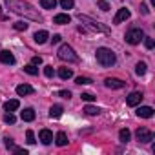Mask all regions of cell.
Returning <instances> with one entry per match:
<instances>
[{
	"label": "cell",
	"instance_id": "obj_1",
	"mask_svg": "<svg viewBox=\"0 0 155 155\" xmlns=\"http://www.w3.org/2000/svg\"><path fill=\"white\" fill-rule=\"evenodd\" d=\"M4 2L8 4V8L17 13V15H22L26 18H31V20H40V13L28 2H24V0H4Z\"/></svg>",
	"mask_w": 155,
	"mask_h": 155
},
{
	"label": "cell",
	"instance_id": "obj_2",
	"mask_svg": "<svg viewBox=\"0 0 155 155\" xmlns=\"http://www.w3.org/2000/svg\"><path fill=\"white\" fill-rule=\"evenodd\" d=\"M95 57H97V62L101 66H104V68H110V66H113L117 62L115 53L111 49H108V48H99L97 53H95Z\"/></svg>",
	"mask_w": 155,
	"mask_h": 155
},
{
	"label": "cell",
	"instance_id": "obj_3",
	"mask_svg": "<svg viewBox=\"0 0 155 155\" xmlns=\"http://www.w3.org/2000/svg\"><path fill=\"white\" fill-rule=\"evenodd\" d=\"M57 55H58L60 60H66V62H79V55H77V53L73 51V48L68 46V44H62V46L58 48Z\"/></svg>",
	"mask_w": 155,
	"mask_h": 155
},
{
	"label": "cell",
	"instance_id": "obj_4",
	"mask_svg": "<svg viewBox=\"0 0 155 155\" xmlns=\"http://www.w3.org/2000/svg\"><path fill=\"white\" fill-rule=\"evenodd\" d=\"M126 42L128 44H131V46H137V44H140V40L144 38V31L140 29V28H131L130 31H126Z\"/></svg>",
	"mask_w": 155,
	"mask_h": 155
},
{
	"label": "cell",
	"instance_id": "obj_5",
	"mask_svg": "<svg viewBox=\"0 0 155 155\" xmlns=\"http://www.w3.org/2000/svg\"><path fill=\"white\" fill-rule=\"evenodd\" d=\"M79 20H81V22H86V26H88L90 31H93V33H110L108 28H104L102 24H99V22H95V20H91V18H88V17H84V15H79Z\"/></svg>",
	"mask_w": 155,
	"mask_h": 155
},
{
	"label": "cell",
	"instance_id": "obj_6",
	"mask_svg": "<svg viewBox=\"0 0 155 155\" xmlns=\"http://www.w3.org/2000/svg\"><path fill=\"white\" fill-rule=\"evenodd\" d=\"M135 135H137V140L139 142H150V140H153V133L148 128H139L135 131Z\"/></svg>",
	"mask_w": 155,
	"mask_h": 155
},
{
	"label": "cell",
	"instance_id": "obj_7",
	"mask_svg": "<svg viewBox=\"0 0 155 155\" xmlns=\"http://www.w3.org/2000/svg\"><path fill=\"white\" fill-rule=\"evenodd\" d=\"M140 101H142V93L140 91H133V93H130L126 97V104L128 106H137V104H140Z\"/></svg>",
	"mask_w": 155,
	"mask_h": 155
},
{
	"label": "cell",
	"instance_id": "obj_8",
	"mask_svg": "<svg viewBox=\"0 0 155 155\" xmlns=\"http://www.w3.org/2000/svg\"><path fill=\"white\" fill-rule=\"evenodd\" d=\"M128 18H130V11H128L126 8H122V9L117 11V15H115V18H113V24H120V22H124V20H128Z\"/></svg>",
	"mask_w": 155,
	"mask_h": 155
},
{
	"label": "cell",
	"instance_id": "obj_9",
	"mask_svg": "<svg viewBox=\"0 0 155 155\" xmlns=\"http://www.w3.org/2000/svg\"><path fill=\"white\" fill-rule=\"evenodd\" d=\"M0 62L2 64H15V55L11 51H8V49L0 51Z\"/></svg>",
	"mask_w": 155,
	"mask_h": 155
},
{
	"label": "cell",
	"instance_id": "obj_10",
	"mask_svg": "<svg viewBox=\"0 0 155 155\" xmlns=\"http://www.w3.org/2000/svg\"><path fill=\"white\" fill-rule=\"evenodd\" d=\"M104 84H106V88H111V90H120V88H124V82H122L120 79H106Z\"/></svg>",
	"mask_w": 155,
	"mask_h": 155
},
{
	"label": "cell",
	"instance_id": "obj_11",
	"mask_svg": "<svg viewBox=\"0 0 155 155\" xmlns=\"http://www.w3.org/2000/svg\"><path fill=\"white\" fill-rule=\"evenodd\" d=\"M38 139H40L42 144H51V142H53V133H51L49 130H40Z\"/></svg>",
	"mask_w": 155,
	"mask_h": 155
},
{
	"label": "cell",
	"instance_id": "obj_12",
	"mask_svg": "<svg viewBox=\"0 0 155 155\" xmlns=\"http://www.w3.org/2000/svg\"><path fill=\"white\" fill-rule=\"evenodd\" d=\"M137 115L142 117V119H150V117H153V108H150V106H140V108L137 110Z\"/></svg>",
	"mask_w": 155,
	"mask_h": 155
},
{
	"label": "cell",
	"instance_id": "obj_13",
	"mask_svg": "<svg viewBox=\"0 0 155 155\" xmlns=\"http://www.w3.org/2000/svg\"><path fill=\"white\" fill-rule=\"evenodd\" d=\"M35 90H33V86H29V84H20V86H17V93L20 95V97H24V95H31Z\"/></svg>",
	"mask_w": 155,
	"mask_h": 155
},
{
	"label": "cell",
	"instance_id": "obj_14",
	"mask_svg": "<svg viewBox=\"0 0 155 155\" xmlns=\"http://www.w3.org/2000/svg\"><path fill=\"white\" fill-rule=\"evenodd\" d=\"M33 38H35V42H37V44H44V42H48V38H49V33L42 29V31H37Z\"/></svg>",
	"mask_w": 155,
	"mask_h": 155
},
{
	"label": "cell",
	"instance_id": "obj_15",
	"mask_svg": "<svg viewBox=\"0 0 155 155\" xmlns=\"http://www.w3.org/2000/svg\"><path fill=\"white\" fill-rule=\"evenodd\" d=\"M62 111H64V108H62L60 104H55V106L49 108V117H51V119H58V117L62 115Z\"/></svg>",
	"mask_w": 155,
	"mask_h": 155
},
{
	"label": "cell",
	"instance_id": "obj_16",
	"mask_svg": "<svg viewBox=\"0 0 155 155\" xmlns=\"http://www.w3.org/2000/svg\"><path fill=\"white\" fill-rule=\"evenodd\" d=\"M20 117H22V120H26V122L35 120V111H33V108H26V110L20 113Z\"/></svg>",
	"mask_w": 155,
	"mask_h": 155
},
{
	"label": "cell",
	"instance_id": "obj_17",
	"mask_svg": "<svg viewBox=\"0 0 155 155\" xmlns=\"http://www.w3.org/2000/svg\"><path fill=\"white\" fill-rule=\"evenodd\" d=\"M69 20H71V17H69V15H66V13H60V15H55V18H53V24H69Z\"/></svg>",
	"mask_w": 155,
	"mask_h": 155
},
{
	"label": "cell",
	"instance_id": "obj_18",
	"mask_svg": "<svg viewBox=\"0 0 155 155\" xmlns=\"http://www.w3.org/2000/svg\"><path fill=\"white\" fill-rule=\"evenodd\" d=\"M18 106H20V102H18L17 99H11V101H8V102L4 104V110H6V111H15V110H18Z\"/></svg>",
	"mask_w": 155,
	"mask_h": 155
},
{
	"label": "cell",
	"instance_id": "obj_19",
	"mask_svg": "<svg viewBox=\"0 0 155 155\" xmlns=\"http://www.w3.org/2000/svg\"><path fill=\"white\" fill-rule=\"evenodd\" d=\"M58 77H60L62 81H68V79H71V77H73V71L69 68H60L58 69Z\"/></svg>",
	"mask_w": 155,
	"mask_h": 155
},
{
	"label": "cell",
	"instance_id": "obj_20",
	"mask_svg": "<svg viewBox=\"0 0 155 155\" xmlns=\"http://www.w3.org/2000/svg\"><path fill=\"white\" fill-rule=\"evenodd\" d=\"M55 142H57V146H66L68 144V135L64 131H58L57 137H55Z\"/></svg>",
	"mask_w": 155,
	"mask_h": 155
},
{
	"label": "cell",
	"instance_id": "obj_21",
	"mask_svg": "<svg viewBox=\"0 0 155 155\" xmlns=\"http://www.w3.org/2000/svg\"><path fill=\"white\" fill-rule=\"evenodd\" d=\"M40 6H42L44 9H55L57 0H40Z\"/></svg>",
	"mask_w": 155,
	"mask_h": 155
},
{
	"label": "cell",
	"instance_id": "obj_22",
	"mask_svg": "<svg viewBox=\"0 0 155 155\" xmlns=\"http://www.w3.org/2000/svg\"><path fill=\"white\" fill-rule=\"evenodd\" d=\"M130 137H131V133H130V130H128V128H124V130H120V131H119V139H120L122 142H128V140H130Z\"/></svg>",
	"mask_w": 155,
	"mask_h": 155
},
{
	"label": "cell",
	"instance_id": "obj_23",
	"mask_svg": "<svg viewBox=\"0 0 155 155\" xmlns=\"http://www.w3.org/2000/svg\"><path fill=\"white\" fill-rule=\"evenodd\" d=\"M24 71H26L28 75H38V69L35 68V64H28V66H24Z\"/></svg>",
	"mask_w": 155,
	"mask_h": 155
},
{
	"label": "cell",
	"instance_id": "obj_24",
	"mask_svg": "<svg viewBox=\"0 0 155 155\" xmlns=\"http://www.w3.org/2000/svg\"><path fill=\"white\" fill-rule=\"evenodd\" d=\"M75 84H79V86L91 84V79H88V77H77V79H75Z\"/></svg>",
	"mask_w": 155,
	"mask_h": 155
},
{
	"label": "cell",
	"instance_id": "obj_25",
	"mask_svg": "<svg viewBox=\"0 0 155 155\" xmlns=\"http://www.w3.org/2000/svg\"><path fill=\"white\" fill-rule=\"evenodd\" d=\"M84 111H86L88 115H99V111H101V110H99V108H95V106H91V104H88V106L84 108Z\"/></svg>",
	"mask_w": 155,
	"mask_h": 155
},
{
	"label": "cell",
	"instance_id": "obj_26",
	"mask_svg": "<svg viewBox=\"0 0 155 155\" xmlns=\"http://www.w3.org/2000/svg\"><path fill=\"white\" fill-rule=\"evenodd\" d=\"M4 122H6V124H15L17 119H15V115H13L11 111H8V113L4 115Z\"/></svg>",
	"mask_w": 155,
	"mask_h": 155
},
{
	"label": "cell",
	"instance_id": "obj_27",
	"mask_svg": "<svg viewBox=\"0 0 155 155\" xmlns=\"http://www.w3.org/2000/svg\"><path fill=\"white\" fill-rule=\"evenodd\" d=\"M135 73H137V75H144V73H146V64H144V62H139V64L135 66Z\"/></svg>",
	"mask_w": 155,
	"mask_h": 155
},
{
	"label": "cell",
	"instance_id": "obj_28",
	"mask_svg": "<svg viewBox=\"0 0 155 155\" xmlns=\"http://www.w3.org/2000/svg\"><path fill=\"white\" fill-rule=\"evenodd\" d=\"M73 0H60V6H62V9H71L73 8Z\"/></svg>",
	"mask_w": 155,
	"mask_h": 155
},
{
	"label": "cell",
	"instance_id": "obj_29",
	"mask_svg": "<svg viewBox=\"0 0 155 155\" xmlns=\"http://www.w3.org/2000/svg\"><path fill=\"white\" fill-rule=\"evenodd\" d=\"M13 28H15L17 31H26V29H28V24H26V22H15Z\"/></svg>",
	"mask_w": 155,
	"mask_h": 155
},
{
	"label": "cell",
	"instance_id": "obj_30",
	"mask_svg": "<svg viewBox=\"0 0 155 155\" xmlns=\"http://www.w3.org/2000/svg\"><path fill=\"white\" fill-rule=\"evenodd\" d=\"M26 139H28V144H35L37 140H35V133L31 131V130H28V133H26Z\"/></svg>",
	"mask_w": 155,
	"mask_h": 155
},
{
	"label": "cell",
	"instance_id": "obj_31",
	"mask_svg": "<svg viewBox=\"0 0 155 155\" xmlns=\"http://www.w3.org/2000/svg\"><path fill=\"white\" fill-rule=\"evenodd\" d=\"M44 75L51 79V77L55 75V69H53V66H46V68H44Z\"/></svg>",
	"mask_w": 155,
	"mask_h": 155
},
{
	"label": "cell",
	"instance_id": "obj_32",
	"mask_svg": "<svg viewBox=\"0 0 155 155\" xmlns=\"http://www.w3.org/2000/svg\"><path fill=\"white\" fill-rule=\"evenodd\" d=\"M4 140H6L4 144H6V148H8V150H13V148H15V140H13L11 137H6Z\"/></svg>",
	"mask_w": 155,
	"mask_h": 155
},
{
	"label": "cell",
	"instance_id": "obj_33",
	"mask_svg": "<svg viewBox=\"0 0 155 155\" xmlns=\"http://www.w3.org/2000/svg\"><path fill=\"white\" fill-rule=\"evenodd\" d=\"M81 97H82V101H86V102H93V101H95V95H91V93H82Z\"/></svg>",
	"mask_w": 155,
	"mask_h": 155
},
{
	"label": "cell",
	"instance_id": "obj_34",
	"mask_svg": "<svg viewBox=\"0 0 155 155\" xmlns=\"http://www.w3.org/2000/svg\"><path fill=\"white\" fill-rule=\"evenodd\" d=\"M97 4H99V8H101L102 11H108V9H110V6H108L106 0H97Z\"/></svg>",
	"mask_w": 155,
	"mask_h": 155
},
{
	"label": "cell",
	"instance_id": "obj_35",
	"mask_svg": "<svg viewBox=\"0 0 155 155\" xmlns=\"http://www.w3.org/2000/svg\"><path fill=\"white\" fill-rule=\"evenodd\" d=\"M142 40H144V46H146L148 49H151V48H153V38H150V37H144Z\"/></svg>",
	"mask_w": 155,
	"mask_h": 155
},
{
	"label": "cell",
	"instance_id": "obj_36",
	"mask_svg": "<svg viewBox=\"0 0 155 155\" xmlns=\"http://www.w3.org/2000/svg\"><path fill=\"white\" fill-rule=\"evenodd\" d=\"M58 97H62V99H69V97H71V91L62 90V91H58Z\"/></svg>",
	"mask_w": 155,
	"mask_h": 155
},
{
	"label": "cell",
	"instance_id": "obj_37",
	"mask_svg": "<svg viewBox=\"0 0 155 155\" xmlns=\"http://www.w3.org/2000/svg\"><path fill=\"white\" fill-rule=\"evenodd\" d=\"M13 151H15L17 155H28V151H26V150H22V148H13Z\"/></svg>",
	"mask_w": 155,
	"mask_h": 155
},
{
	"label": "cell",
	"instance_id": "obj_38",
	"mask_svg": "<svg viewBox=\"0 0 155 155\" xmlns=\"http://www.w3.org/2000/svg\"><path fill=\"white\" fill-rule=\"evenodd\" d=\"M31 64H35V66L37 64H42V57H33L31 58Z\"/></svg>",
	"mask_w": 155,
	"mask_h": 155
},
{
	"label": "cell",
	"instance_id": "obj_39",
	"mask_svg": "<svg viewBox=\"0 0 155 155\" xmlns=\"http://www.w3.org/2000/svg\"><path fill=\"white\" fill-rule=\"evenodd\" d=\"M140 11H142V15H148V13H150V9H148L146 4H140Z\"/></svg>",
	"mask_w": 155,
	"mask_h": 155
},
{
	"label": "cell",
	"instance_id": "obj_40",
	"mask_svg": "<svg viewBox=\"0 0 155 155\" xmlns=\"http://www.w3.org/2000/svg\"><path fill=\"white\" fill-rule=\"evenodd\" d=\"M60 38H62L60 35H53V38H51V44H58V42H60Z\"/></svg>",
	"mask_w": 155,
	"mask_h": 155
},
{
	"label": "cell",
	"instance_id": "obj_41",
	"mask_svg": "<svg viewBox=\"0 0 155 155\" xmlns=\"http://www.w3.org/2000/svg\"><path fill=\"white\" fill-rule=\"evenodd\" d=\"M0 11H2V6H0Z\"/></svg>",
	"mask_w": 155,
	"mask_h": 155
}]
</instances>
